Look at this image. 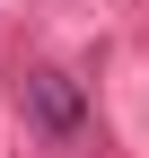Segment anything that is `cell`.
I'll list each match as a JSON object with an SVG mask.
<instances>
[{
	"label": "cell",
	"mask_w": 149,
	"mask_h": 158,
	"mask_svg": "<svg viewBox=\"0 0 149 158\" xmlns=\"http://www.w3.org/2000/svg\"><path fill=\"white\" fill-rule=\"evenodd\" d=\"M35 97H44V114H53V123H70V88H62V79H35Z\"/></svg>",
	"instance_id": "6da1fadb"
}]
</instances>
